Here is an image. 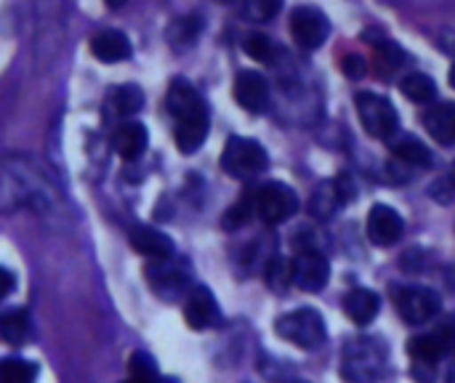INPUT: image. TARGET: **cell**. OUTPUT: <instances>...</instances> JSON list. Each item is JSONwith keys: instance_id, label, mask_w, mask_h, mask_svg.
Wrapping results in <instances>:
<instances>
[{"instance_id": "obj_1", "label": "cell", "mask_w": 455, "mask_h": 383, "mask_svg": "<svg viewBox=\"0 0 455 383\" xmlns=\"http://www.w3.org/2000/svg\"><path fill=\"white\" fill-rule=\"evenodd\" d=\"M165 107H168L171 117L176 120V147L184 155L197 152L203 147V141L208 136V125H211V115H208V104H205L203 93L184 77H176L168 88Z\"/></svg>"}, {"instance_id": "obj_2", "label": "cell", "mask_w": 455, "mask_h": 383, "mask_svg": "<svg viewBox=\"0 0 455 383\" xmlns=\"http://www.w3.org/2000/svg\"><path fill=\"white\" fill-rule=\"evenodd\" d=\"M275 333L280 339H285L288 344H293L299 349H307V352H315L328 341L325 320L315 309H296V312L283 315L275 323Z\"/></svg>"}, {"instance_id": "obj_3", "label": "cell", "mask_w": 455, "mask_h": 383, "mask_svg": "<svg viewBox=\"0 0 455 383\" xmlns=\"http://www.w3.org/2000/svg\"><path fill=\"white\" fill-rule=\"evenodd\" d=\"M269 165L267 149L253 141V139H243V136H229L221 152V168L227 176L237 179V181H248L256 179L259 173H264Z\"/></svg>"}, {"instance_id": "obj_4", "label": "cell", "mask_w": 455, "mask_h": 383, "mask_svg": "<svg viewBox=\"0 0 455 383\" xmlns=\"http://www.w3.org/2000/svg\"><path fill=\"white\" fill-rule=\"evenodd\" d=\"M355 104H357V115H360L363 128L373 139L389 141L400 131V117H397V109L392 107L389 99L371 93V91H363L355 96Z\"/></svg>"}, {"instance_id": "obj_5", "label": "cell", "mask_w": 455, "mask_h": 383, "mask_svg": "<svg viewBox=\"0 0 455 383\" xmlns=\"http://www.w3.org/2000/svg\"><path fill=\"white\" fill-rule=\"evenodd\" d=\"M296 211H299V197L288 184L267 181L264 187L256 189V216L267 227L285 224L288 219H293Z\"/></svg>"}, {"instance_id": "obj_6", "label": "cell", "mask_w": 455, "mask_h": 383, "mask_svg": "<svg viewBox=\"0 0 455 383\" xmlns=\"http://www.w3.org/2000/svg\"><path fill=\"white\" fill-rule=\"evenodd\" d=\"M395 304L400 317L408 325H424L429 320H435L443 312V299L440 293H435L432 288L424 285H405L395 291Z\"/></svg>"}, {"instance_id": "obj_7", "label": "cell", "mask_w": 455, "mask_h": 383, "mask_svg": "<svg viewBox=\"0 0 455 383\" xmlns=\"http://www.w3.org/2000/svg\"><path fill=\"white\" fill-rule=\"evenodd\" d=\"M291 277H293V285H299L301 291L320 293L331 280V264L320 251L301 248L291 261Z\"/></svg>"}, {"instance_id": "obj_8", "label": "cell", "mask_w": 455, "mask_h": 383, "mask_svg": "<svg viewBox=\"0 0 455 383\" xmlns=\"http://www.w3.org/2000/svg\"><path fill=\"white\" fill-rule=\"evenodd\" d=\"M291 35L301 48L315 51V48L325 45V40L331 35V21L315 5H299L291 13Z\"/></svg>"}, {"instance_id": "obj_9", "label": "cell", "mask_w": 455, "mask_h": 383, "mask_svg": "<svg viewBox=\"0 0 455 383\" xmlns=\"http://www.w3.org/2000/svg\"><path fill=\"white\" fill-rule=\"evenodd\" d=\"M184 320L192 331H208L221 323V309L205 285H197L189 291L187 304H184Z\"/></svg>"}, {"instance_id": "obj_10", "label": "cell", "mask_w": 455, "mask_h": 383, "mask_svg": "<svg viewBox=\"0 0 455 383\" xmlns=\"http://www.w3.org/2000/svg\"><path fill=\"white\" fill-rule=\"evenodd\" d=\"M405 232V221L403 216L389 208V205H373L368 213V240L379 248H389L395 243H400Z\"/></svg>"}, {"instance_id": "obj_11", "label": "cell", "mask_w": 455, "mask_h": 383, "mask_svg": "<svg viewBox=\"0 0 455 383\" xmlns=\"http://www.w3.org/2000/svg\"><path fill=\"white\" fill-rule=\"evenodd\" d=\"M235 99L248 112H264L269 104V83L256 69H243L235 80Z\"/></svg>"}, {"instance_id": "obj_12", "label": "cell", "mask_w": 455, "mask_h": 383, "mask_svg": "<svg viewBox=\"0 0 455 383\" xmlns=\"http://www.w3.org/2000/svg\"><path fill=\"white\" fill-rule=\"evenodd\" d=\"M128 237H131L133 251H139L141 256H147L152 261H165V259H173V253H176L173 240L155 227H133Z\"/></svg>"}, {"instance_id": "obj_13", "label": "cell", "mask_w": 455, "mask_h": 383, "mask_svg": "<svg viewBox=\"0 0 455 383\" xmlns=\"http://www.w3.org/2000/svg\"><path fill=\"white\" fill-rule=\"evenodd\" d=\"M389 149H392V155L403 163V165H413V168H429L432 165V152L427 149V144L419 139V136H413V133H395L392 139H389Z\"/></svg>"}, {"instance_id": "obj_14", "label": "cell", "mask_w": 455, "mask_h": 383, "mask_svg": "<svg viewBox=\"0 0 455 383\" xmlns=\"http://www.w3.org/2000/svg\"><path fill=\"white\" fill-rule=\"evenodd\" d=\"M112 144H115V149H117V155H120L123 160L133 163V160H139V157L144 155V149H147V144H149V133H147V128H144L141 123L128 120V123H123V125L115 131Z\"/></svg>"}, {"instance_id": "obj_15", "label": "cell", "mask_w": 455, "mask_h": 383, "mask_svg": "<svg viewBox=\"0 0 455 383\" xmlns=\"http://www.w3.org/2000/svg\"><path fill=\"white\" fill-rule=\"evenodd\" d=\"M379 309H381V299H379V293H373L368 288H355L344 299V312L355 325H371L376 320Z\"/></svg>"}, {"instance_id": "obj_16", "label": "cell", "mask_w": 455, "mask_h": 383, "mask_svg": "<svg viewBox=\"0 0 455 383\" xmlns=\"http://www.w3.org/2000/svg\"><path fill=\"white\" fill-rule=\"evenodd\" d=\"M91 53L101 61H125V59H131L133 48H131V40L120 29H104V32L93 35Z\"/></svg>"}, {"instance_id": "obj_17", "label": "cell", "mask_w": 455, "mask_h": 383, "mask_svg": "<svg viewBox=\"0 0 455 383\" xmlns=\"http://www.w3.org/2000/svg\"><path fill=\"white\" fill-rule=\"evenodd\" d=\"M347 179H339V181H325L323 187H317V192L312 195V203H309V211L312 216L317 219H328L336 213L339 205H344L349 200L352 192H347Z\"/></svg>"}, {"instance_id": "obj_18", "label": "cell", "mask_w": 455, "mask_h": 383, "mask_svg": "<svg viewBox=\"0 0 455 383\" xmlns=\"http://www.w3.org/2000/svg\"><path fill=\"white\" fill-rule=\"evenodd\" d=\"M424 125L427 133L437 141V144H455V104H437L429 107L424 115Z\"/></svg>"}, {"instance_id": "obj_19", "label": "cell", "mask_w": 455, "mask_h": 383, "mask_svg": "<svg viewBox=\"0 0 455 383\" xmlns=\"http://www.w3.org/2000/svg\"><path fill=\"white\" fill-rule=\"evenodd\" d=\"M0 336L11 347H21L29 336V312L27 309H8L0 320Z\"/></svg>"}, {"instance_id": "obj_20", "label": "cell", "mask_w": 455, "mask_h": 383, "mask_svg": "<svg viewBox=\"0 0 455 383\" xmlns=\"http://www.w3.org/2000/svg\"><path fill=\"white\" fill-rule=\"evenodd\" d=\"M400 91H403L405 99H411V101H416V104H429V101H435V96H437L435 80H432L429 75H424V72L408 75V77L400 83Z\"/></svg>"}, {"instance_id": "obj_21", "label": "cell", "mask_w": 455, "mask_h": 383, "mask_svg": "<svg viewBox=\"0 0 455 383\" xmlns=\"http://www.w3.org/2000/svg\"><path fill=\"white\" fill-rule=\"evenodd\" d=\"M112 107L120 117H131L136 115L141 107H144V93L139 85H120L115 93H112Z\"/></svg>"}, {"instance_id": "obj_22", "label": "cell", "mask_w": 455, "mask_h": 383, "mask_svg": "<svg viewBox=\"0 0 455 383\" xmlns=\"http://www.w3.org/2000/svg\"><path fill=\"white\" fill-rule=\"evenodd\" d=\"M411 357L413 360H419V363H424V365H437L443 357H445V352L440 349V344H437V339H435V333H427V336H416L413 341H411Z\"/></svg>"}, {"instance_id": "obj_23", "label": "cell", "mask_w": 455, "mask_h": 383, "mask_svg": "<svg viewBox=\"0 0 455 383\" xmlns=\"http://www.w3.org/2000/svg\"><path fill=\"white\" fill-rule=\"evenodd\" d=\"M0 373H3V381L5 383H32L37 379L40 368H37L35 363H29V360L8 357V360H3Z\"/></svg>"}, {"instance_id": "obj_24", "label": "cell", "mask_w": 455, "mask_h": 383, "mask_svg": "<svg viewBox=\"0 0 455 383\" xmlns=\"http://www.w3.org/2000/svg\"><path fill=\"white\" fill-rule=\"evenodd\" d=\"M243 48H245V53L251 56V59H256V61H264V64H272L277 56H280V48H277V43H272L267 35H248L245 37V43H243Z\"/></svg>"}, {"instance_id": "obj_25", "label": "cell", "mask_w": 455, "mask_h": 383, "mask_svg": "<svg viewBox=\"0 0 455 383\" xmlns=\"http://www.w3.org/2000/svg\"><path fill=\"white\" fill-rule=\"evenodd\" d=\"M128 376L133 381H149V379H160V371H157V363L152 355L147 352H133L131 360H128Z\"/></svg>"}, {"instance_id": "obj_26", "label": "cell", "mask_w": 455, "mask_h": 383, "mask_svg": "<svg viewBox=\"0 0 455 383\" xmlns=\"http://www.w3.org/2000/svg\"><path fill=\"white\" fill-rule=\"evenodd\" d=\"M253 213H256V192H248L237 205H232V208L227 211L224 227H227V229H237V227H243V224H248Z\"/></svg>"}, {"instance_id": "obj_27", "label": "cell", "mask_w": 455, "mask_h": 383, "mask_svg": "<svg viewBox=\"0 0 455 383\" xmlns=\"http://www.w3.org/2000/svg\"><path fill=\"white\" fill-rule=\"evenodd\" d=\"M200 27H203L200 16H184V19L173 21V27L168 29V37H171V43H176V45H187V43H192V40L197 37Z\"/></svg>"}, {"instance_id": "obj_28", "label": "cell", "mask_w": 455, "mask_h": 383, "mask_svg": "<svg viewBox=\"0 0 455 383\" xmlns=\"http://www.w3.org/2000/svg\"><path fill=\"white\" fill-rule=\"evenodd\" d=\"M283 0H243V13L251 21H269L280 13Z\"/></svg>"}, {"instance_id": "obj_29", "label": "cell", "mask_w": 455, "mask_h": 383, "mask_svg": "<svg viewBox=\"0 0 455 383\" xmlns=\"http://www.w3.org/2000/svg\"><path fill=\"white\" fill-rule=\"evenodd\" d=\"M435 339H437V344H440V349L445 352V357H451L455 355V315H448L435 331Z\"/></svg>"}, {"instance_id": "obj_30", "label": "cell", "mask_w": 455, "mask_h": 383, "mask_svg": "<svg viewBox=\"0 0 455 383\" xmlns=\"http://www.w3.org/2000/svg\"><path fill=\"white\" fill-rule=\"evenodd\" d=\"M379 61H381V72H384V67H387V72H392L405 64V53L395 43L387 40V43H379Z\"/></svg>"}, {"instance_id": "obj_31", "label": "cell", "mask_w": 455, "mask_h": 383, "mask_svg": "<svg viewBox=\"0 0 455 383\" xmlns=\"http://www.w3.org/2000/svg\"><path fill=\"white\" fill-rule=\"evenodd\" d=\"M267 277H269V285H272L275 291H283L285 277H291V267L283 264L280 259H272V264H269V269H267ZM291 283H293V277H291Z\"/></svg>"}, {"instance_id": "obj_32", "label": "cell", "mask_w": 455, "mask_h": 383, "mask_svg": "<svg viewBox=\"0 0 455 383\" xmlns=\"http://www.w3.org/2000/svg\"><path fill=\"white\" fill-rule=\"evenodd\" d=\"M341 69H344V75H347V77H352V80H360V77H365V72H368V64H365V59H363L360 53H349V56L341 61Z\"/></svg>"}, {"instance_id": "obj_33", "label": "cell", "mask_w": 455, "mask_h": 383, "mask_svg": "<svg viewBox=\"0 0 455 383\" xmlns=\"http://www.w3.org/2000/svg\"><path fill=\"white\" fill-rule=\"evenodd\" d=\"M13 291V275L8 269H3V291H0V299H8Z\"/></svg>"}, {"instance_id": "obj_34", "label": "cell", "mask_w": 455, "mask_h": 383, "mask_svg": "<svg viewBox=\"0 0 455 383\" xmlns=\"http://www.w3.org/2000/svg\"><path fill=\"white\" fill-rule=\"evenodd\" d=\"M104 3H107L109 8H120V5H123V3H128V0H104Z\"/></svg>"}, {"instance_id": "obj_35", "label": "cell", "mask_w": 455, "mask_h": 383, "mask_svg": "<svg viewBox=\"0 0 455 383\" xmlns=\"http://www.w3.org/2000/svg\"><path fill=\"white\" fill-rule=\"evenodd\" d=\"M448 184L453 187L455 189V163H453V168H451V176H448Z\"/></svg>"}, {"instance_id": "obj_36", "label": "cell", "mask_w": 455, "mask_h": 383, "mask_svg": "<svg viewBox=\"0 0 455 383\" xmlns=\"http://www.w3.org/2000/svg\"><path fill=\"white\" fill-rule=\"evenodd\" d=\"M451 83H453V88H455V64H453V69H451Z\"/></svg>"}]
</instances>
